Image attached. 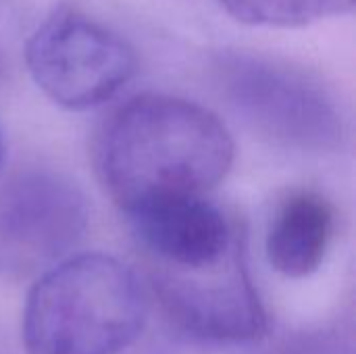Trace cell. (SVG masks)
Returning a JSON list of instances; mask_svg holds the SVG:
<instances>
[{
	"label": "cell",
	"mask_w": 356,
	"mask_h": 354,
	"mask_svg": "<svg viewBox=\"0 0 356 354\" xmlns=\"http://www.w3.org/2000/svg\"><path fill=\"white\" fill-rule=\"evenodd\" d=\"M88 204L81 190L50 169H27L0 188V275L44 273L81 240Z\"/></svg>",
	"instance_id": "cell-5"
},
{
	"label": "cell",
	"mask_w": 356,
	"mask_h": 354,
	"mask_svg": "<svg viewBox=\"0 0 356 354\" xmlns=\"http://www.w3.org/2000/svg\"><path fill=\"white\" fill-rule=\"evenodd\" d=\"M125 217L140 244L165 271H202L240 248L234 225L207 194L152 202Z\"/></svg>",
	"instance_id": "cell-7"
},
{
	"label": "cell",
	"mask_w": 356,
	"mask_h": 354,
	"mask_svg": "<svg viewBox=\"0 0 356 354\" xmlns=\"http://www.w3.org/2000/svg\"><path fill=\"white\" fill-rule=\"evenodd\" d=\"M217 83L232 108L273 144L305 152L342 146L344 119L330 88L305 67L259 52H225Z\"/></svg>",
	"instance_id": "cell-3"
},
{
	"label": "cell",
	"mask_w": 356,
	"mask_h": 354,
	"mask_svg": "<svg viewBox=\"0 0 356 354\" xmlns=\"http://www.w3.org/2000/svg\"><path fill=\"white\" fill-rule=\"evenodd\" d=\"M2 154H4V136H2V127H0V165H2Z\"/></svg>",
	"instance_id": "cell-10"
},
{
	"label": "cell",
	"mask_w": 356,
	"mask_h": 354,
	"mask_svg": "<svg viewBox=\"0 0 356 354\" xmlns=\"http://www.w3.org/2000/svg\"><path fill=\"white\" fill-rule=\"evenodd\" d=\"M336 230L334 204L315 190L288 194L271 221L267 234V259L271 267L292 280L307 277L319 269Z\"/></svg>",
	"instance_id": "cell-8"
},
{
	"label": "cell",
	"mask_w": 356,
	"mask_h": 354,
	"mask_svg": "<svg viewBox=\"0 0 356 354\" xmlns=\"http://www.w3.org/2000/svg\"><path fill=\"white\" fill-rule=\"evenodd\" d=\"M234 156L232 134L213 111L154 92L119 104L94 140L98 182L123 215L209 194L225 179Z\"/></svg>",
	"instance_id": "cell-1"
},
{
	"label": "cell",
	"mask_w": 356,
	"mask_h": 354,
	"mask_svg": "<svg viewBox=\"0 0 356 354\" xmlns=\"http://www.w3.org/2000/svg\"><path fill=\"white\" fill-rule=\"evenodd\" d=\"M146 300L136 273L100 252L46 269L23 311L27 354H121L142 332Z\"/></svg>",
	"instance_id": "cell-2"
},
{
	"label": "cell",
	"mask_w": 356,
	"mask_h": 354,
	"mask_svg": "<svg viewBox=\"0 0 356 354\" xmlns=\"http://www.w3.org/2000/svg\"><path fill=\"white\" fill-rule=\"evenodd\" d=\"M159 292L167 311L186 330L209 340L250 342L259 340L267 328L242 261V246L223 263L202 271H163Z\"/></svg>",
	"instance_id": "cell-6"
},
{
	"label": "cell",
	"mask_w": 356,
	"mask_h": 354,
	"mask_svg": "<svg viewBox=\"0 0 356 354\" xmlns=\"http://www.w3.org/2000/svg\"><path fill=\"white\" fill-rule=\"evenodd\" d=\"M25 63L35 86L67 111L108 102L138 65L125 38L69 2L52 8L31 33Z\"/></svg>",
	"instance_id": "cell-4"
},
{
	"label": "cell",
	"mask_w": 356,
	"mask_h": 354,
	"mask_svg": "<svg viewBox=\"0 0 356 354\" xmlns=\"http://www.w3.org/2000/svg\"><path fill=\"white\" fill-rule=\"evenodd\" d=\"M356 0H219L227 15L246 25L305 27L327 17L346 15Z\"/></svg>",
	"instance_id": "cell-9"
}]
</instances>
